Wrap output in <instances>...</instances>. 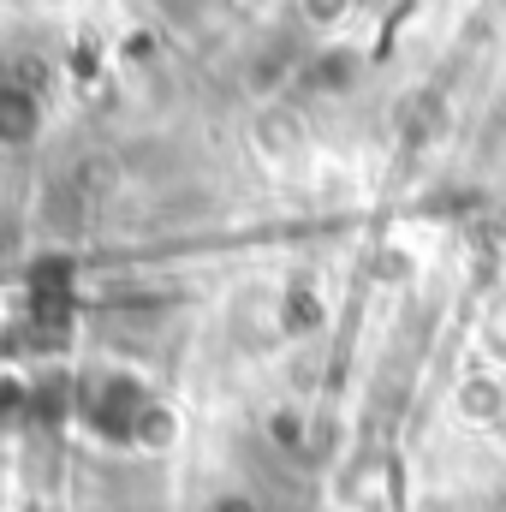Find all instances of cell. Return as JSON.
Here are the masks:
<instances>
[{"label": "cell", "mask_w": 506, "mask_h": 512, "mask_svg": "<svg viewBox=\"0 0 506 512\" xmlns=\"http://www.w3.org/2000/svg\"><path fill=\"white\" fill-rule=\"evenodd\" d=\"M90 411H96L102 429H126L131 417L143 411V393H137L131 382H102L96 387V399H90Z\"/></svg>", "instance_id": "6da1fadb"}, {"label": "cell", "mask_w": 506, "mask_h": 512, "mask_svg": "<svg viewBox=\"0 0 506 512\" xmlns=\"http://www.w3.org/2000/svg\"><path fill=\"white\" fill-rule=\"evenodd\" d=\"M36 108L24 102V90H0V137H30Z\"/></svg>", "instance_id": "7a4b0ae2"}, {"label": "cell", "mask_w": 506, "mask_h": 512, "mask_svg": "<svg viewBox=\"0 0 506 512\" xmlns=\"http://www.w3.org/2000/svg\"><path fill=\"white\" fill-rule=\"evenodd\" d=\"M221 512H251V501H221Z\"/></svg>", "instance_id": "3957f363"}]
</instances>
